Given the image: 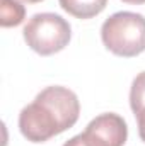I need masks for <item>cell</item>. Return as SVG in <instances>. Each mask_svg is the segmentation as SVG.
Instances as JSON below:
<instances>
[{
    "instance_id": "cell-2",
    "label": "cell",
    "mask_w": 145,
    "mask_h": 146,
    "mask_svg": "<svg viewBox=\"0 0 145 146\" xmlns=\"http://www.w3.org/2000/svg\"><path fill=\"white\" fill-rule=\"evenodd\" d=\"M106 49L121 58H133L145 51V17L137 12H116L101 27Z\"/></svg>"
},
{
    "instance_id": "cell-11",
    "label": "cell",
    "mask_w": 145,
    "mask_h": 146,
    "mask_svg": "<svg viewBox=\"0 0 145 146\" xmlns=\"http://www.w3.org/2000/svg\"><path fill=\"white\" fill-rule=\"evenodd\" d=\"M22 2H28V3H38V2H43V0H22Z\"/></svg>"
},
{
    "instance_id": "cell-6",
    "label": "cell",
    "mask_w": 145,
    "mask_h": 146,
    "mask_svg": "<svg viewBox=\"0 0 145 146\" xmlns=\"http://www.w3.org/2000/svg\"><path fill=\"white\" fill-rule=\"evenodd\" d=\"M24 15H26V9L19 0H2V7H0L2 27H15L22 24Z\"/></svg>"
},
{
    "instance_id": "cell-9",
    "label": "cell",
    "mask_w": 145,
    "mask_h": 146,
    "mask_svg": "<svg viewBox=\"0 0 145 146\" xmlns=\"http://www.w3.org/2000/svg\"><path fill=\"white\" fill-rule=\"evenodd\" d=\"M63 146H89V143L85 141V138H84V134L80 133V134H77V136H73V138H70L67 143Z\"/></svg>"
},
{
    "instance_id": "cell-4",
    "label": "cell",
    "mask_w": 145,
    "mask_h": 146,
    "mask_svg": "<svg viewBox=\"0 0 145 146\" xmlns=\"http://www.w3.org/2000/svg\"><path fill=\"white\" fill-rule=\"evenodd\" d=\"M82 134L89 146H123L128 138V126L119 114L106 112L94 117Z\"/></svg>"
},
{
    "instance_id": "cell-3",
    "label": "cell",
    "mask_w": 145,
    "mask_h": 146,
    "mask_svg": "<svg viewBox=\"0 0 145 146\" xmlns=\"http://www.w3.org/2000/svg\"><path fill=\"white\" fill-rule=\"evenodd\" d=\"M22 36L26 44L41 56H50L65 49L72 39L68 21L53 12L34 14L24 26Z\"/></svg>"
},
{
    "instance_id": "cell-5",
    "label": "cell",
    "mask_w": 145,
    "mask_h": 146,
    "mask_svg": "<svg viewBox=\"0 0 145 146\" xmlns=\"http://www.w3.org/2000/svg\"><path fill=\"white\" fill-rule=\"evenodd\" d=\"M60 7L77 19H92L99 15L106 5L108 0H58Z\"/></svg>"
},
{
    "instance_id": "cell-1",
    "label": "cell",
    "mask_w": 145,
    "mask_h": 146,
    "mask_svg": "<svg viewBox=\"0 0 145 146\" xmlns=\"http://www.w3.org/2000/svg\"><path fill=\"white\" fill-rule=\"evenodd\" d=\"M80 115L79 97L70 88L46 87L19 114L21 134L31 143H44L75 126Z\"/></svg>"
},
{
    "instance_id": "cell-8",
    "label": "cell",
    "mask_w": 145,
    "mask_h": 146,
    "mask_svg": "<svg viewBox=\"0 0 145 146\" xmlns=\"http://www.w3.org/2000/svg\"><path fill=\"white\" fill-rule=\"evenodd\" d=\"M135 119H137V124H138V136L140 139L145 143V109H142L140 112L135 114Z\"/></svg>"
},
{
    "instance_id": "cell-7",
    "label": "cell",
    "mask_w": 145,
    "mask_h": 146,
    "mask_svg": "<svg viewBox=\"0 0 145 146\" xmlns=\"http://www.w3.org/2000/svg\"><path fill=\"white\" fill-rule=\"evenodd\" d=\"M130 107L133 110V114L140 112L145 109V72L138 73L133 82H132V88H130Z\"/></svg>"
},
{
    "instance_id": "cell-10",
    "label": "cell",
    "mask_w": 145,
    "mask_h": 146,
    "mask_svg": "<svg viewBox=\"0 0 145 146\" xmlns=\"http://www.w3.org/2000/svg\"><path fill=\"white\" fill-rule=\"evenodd\" d=\"M121 2H125V3H132V5H142V3H145V0H121Z\"/></svg>"
}]
</instances>
